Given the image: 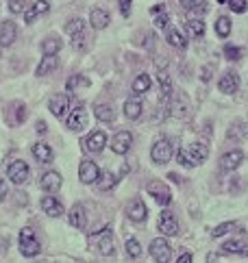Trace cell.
I'll return each instance as SVG.
<instances>
[{
    "label": "cell",
    "mask_w": 248,
    "mask_h": 263,
    "mask_svg": "<svg viewBox=\"0 0 248 263\" xmlns=\"http://www.w3.org/2000/svg\"><path fill=\"white\" fill-rule=\"evenodd\" d=\"M209 157V148H207V143H192V146H187L185 150H179L177 152V161L181 165H185V167H196V165H201L205 163Z\"/></svg>",
    "instance_id": "cell-1"
},
{
    "label": "cell",
    "mask_w": 248,
    "mask_h": 263,
    "mask_svg": "<svg viewBox=\"0 0 248 263\" xmlns=\"http://www.w3.org/2000/svg\"><path fill=\"white\" fill-rule=\"evenodd\" d=\"M39 242H37V235H35V231L31 226H24L20 231V253L26 257V259H31V257H37L39 255Z\"/></svg>",
    "instance_id": "cell-2"
},
{
    "label": "cell",
    "mask_w": 248,
    "mask_h": 263,
    "mask_svg": "<svg viewBox=\"0 0 248 263\" xmlns=\"http://www.w3.org/2000/svg\"><path fill=\"white\" fill-rule=\"evenodd\" d=\"M172 154H174L172 143L168 139H157L153 150H150V157H153V161H155V163H159V165H166L168 161L172 159Z\"/></svg>",
    "instance_id": "cell-3"
},
{
    "label": "cell",
    "mask_w": 248,
    "mask_h": 263,
    "mask_svg": "<svg viewBox=\"0 0 248 263\" xmlns=\"http://www.w3.org/2000/svg\"><path fill=\"white\" fill-rule=\"evenodd\" d=\"M146 191L153 198L159 202L161 207H168L170 205V200H172V194H170V189H168V185L166 183H161V181H150L146 185Z\"/></svg>",
    "instance_id": "cell-4"
},
{
    "label": "cell",
    "mask_w": 248,
    "mask_h": 263,
    "mask_svg": "<svg viewBox=\"0 0 248 263\" xmlns=\"http://www.w3.org/2000/svg\"><path fill=\"white\" fill-rule=\"evenodd\" d=\"M150 257H153L155 261H159V263H168L172 259L170 244H168L166 239H155V242L150 244Z\"/></svg>",
    "instance_id": "cell-5"
},
{
    "label": "cell",
    "mask_w": 248,
    "mask_h": 263,
    "mask_svg": "<svg viewBox=\"0 0 248 263\" xmlns=\"http://www.w3.org/2000/svg\"><path fill=\"white\" fill-rule=\"evenodd\" d=\"M98 176H100V170L94 161H89V159L81 161V165H78V178H81V183L92 185V183L98 181Z\"/></svg>",
    "instance_id": "cell-6"
},
{
    "label": "cell",
    "mask_w": 248,
    "mask_h": 263,
    "mask_svg": "<svg viewBox=\"0 0 248 263\" xmlns=\"http://www.w3.org/2000/svg\"><path fill=\"white\" fill-rule=\"evenodd\" d=\"M159 231L163 233L166 237H172V235H177L179 233V220H177V215H174L172 211H161L159 215Z\"/></svg>",
    "instance_id": "cell-7"
},
{
    "label": "cell",
    "mask_w": 248,
    "mask_h": 263,
    "mask_svg": "<svg viewBox=\"0 0 248 263\" xmlns=\"http://www.w3.org/2000/svg\"><path fill=\"white\" fill-rule=\"evenodd\" d=\"M131 146H133V135L129 133V131H118V133L113 135L111 150L116 154H126L131 150Z\"/></svg>",
    "instance_id": "cell-8"
},
{
    "label": "cell",
    "mask_w": 248,
    "mask_h": 263,
    "mask_svg": "<svg viewBox=\"0 0 248 263\" xmlns=\"http://www.w3.org/2000/svg\"><path fill=\"white\" fill-rule=\"evenodd\" d=\"M7 176H9V181L11 183H15V185H22V183H26V178H28V165L24 163V161H13V163L9 165V170H7Z\"/></svg>",
    "instance_id": "cell-9"
},
{
    "label": "cell",
    "mask_w": 248,
    "mask_h": 263,
    "mask_svg": "<svg viewBox=\"0 0 248 263\" xmlns=\"http://www.w3.org/2000/svg\"><path fill=\"white\" fill-rule=\"evenodd\" d=\"M105 146H107V135L102 133V131H94V133H89L85 139H83V148H85L87 152H100Z\"/></svg>",
    "instance_id": "cell-10"
},
{
    "label": "cell",
    "mask_w": 248,
    "mask_h": 263,
    "mask_svg": "<svg viewBox=\"0 0 248 263\" xmlns=\"http://www.w3.org/2000/svg\"><path fill=\"white\" fill-rule=\"evenodd\" d=\"M87 124V111L83 109V107H76V109H72V113L68 116V120H65V127H68L70 131H83Z\"/></svg>",
    "instance_id": "cell-11"
},
{
    "label": "cell",
    "mask_w": 248,
    "mask_h": 263,
    "mask_svg": "<svg viewBox=\"0 0 248 263\" xmlns=\"http://www.w3.org/2000/svg\"><path fill=\"white\" fill-rule=\"evenodd\" d=\"M92 237H98V253L105 255V257H111L113 253H116V246H113V235L111 231L105 229L100 233H94Z\"/></svg>",
    "instance_id": "cell-12"
},
{
    "label": "cell",
    "mask_w": 248,
    "mask_h": 263,
    "mask_svg": "<svg viewBox=\"0 0 248 263\" xmlns=\"http://www.w3.org/2000/svg\"><path fill=\"white\" fill-rule=\"evenodd\" d=\"M61 183H63L61 174H59V172H54V170H50V172H46V174L41 176L39 187L44 189V191H48V194H54V191L61 189Z\"/></svg>",
    "instance_id": "cell-13"
},
{
    "label": "cell",
    "mask_w": 248,
    "mask_h": 263,
    "mask_svg": "<svg viewBox=\"0 0 248 263\" xmlns=\"http://www.w3.org/2000/svg\"><path fill=\"white\" fill-rule=\"evenodd\" d=\"M126 215H129V220H133V222H144L146 220V205L142 202V198H133L129 205H126Z\"/></svg>",
    "instance_id": "cell-14"
},
{
    "label": "cell",
    "mask_w": 248,
    "mask_h": 263,
    "mask_svg": "<svg viewBox=\"0 0 248 263\" xmlns=\"http://www.w3.org/2000/svg\"><path fill=\"white\" fill-rule=\"evenodd\" d=\"M242 161H244V152L242 150H231V152H225L220 159V167L225 172H233L235 167L242 165Z\"/></svg>",
    "instance_id": "cell-15"
},
{
    "label": "cell",
    "mask_w": 248,
    "mask_h": 263,
    "mask_svg": "<svg viewBox=\"0 0 248 263\" xmlns=\"http://www.w3.org/2000/svg\"><path fill=\"white\" fill-rule=\"evenodd\" d=\"M17 37V26H15V22H2V26H0V46L2 48H9L11 44L15 41Z\"/></svg>",
    "instance_id": "cell-16"
},
{
    "label": "cell",
    "mask_w": 248,
    "mask_h": 263,
    "mask_svg": "<svg viewBox=\"0 0 248 263\" xmlns=\"http://www.w3.org/2000/svg\"><path fill=\"white\" fill-rule=\"evenodd\" d=\"M70 107V98L65 94H57L50 98V103H48V109H50V113L54 118H61L65 111H68Z\"/></svg>",
    "instance_id": "cell-17"
},
{
    "label": "cell",
    "mask_w": 248,
    "mask_h": 263,
    "mask_svg": "<svg viewBox=\"0 0 248 263\" xmlns=\"http://www.w3.org/2000/svg\"><path fill=\"white\" fill-rule=\"evenodd\" d=\"M41 209H44V213L50 215V218H61L65 211L63 205L54 198V196H44V198H41Z\"/></svg>",
    "instance_id": "cell-18"
},
{
    "label": "cell",
    "mask_w": 248,
    "mask_h": 263,
    "mask_svg": "<svg viewBox=\"0 0 248 263\" xmlns=\"http://www.w3.org/2000/svg\"><path fill=\"white\" fill-rule=\"evenodd\" d=\"M240 87V76L235 74V72L229 70L225 76L220 79V83H218V89H220L222 94H235Z\"/></svg>",
    "instance_id": "cell-19"
},
{
    "label": "cell",
    "mask_w": 248,
    "mask_h": 263,
    "mask_svg": "<svg viewBox=\"0 0 248 263\" xmlns=\"http://www.w3.org/2000/svg\"><path fill=\"white\" fill-rule=\"evenodd\" d=\"M24 120H26V107H24L22 103H11L9 113H7L9 127H17V124H22Z\"/></svg>",
    "instance_id": "cell-20"
},
{
    "label": "cell",
    "mask_w": 248,
    "mask_h": 263,
    "mask_svg": "<svg viewBox=\"0 0 248 263\" xmlns=\"http://www.w3.org/2000/svg\"><path fill=\"white\" fill-rule=\"evenodd\" d=\"M31 150H33V157H35V161H37V163H50V161L54 159L52 148L48 146V143H44V141H37L31 148Z\"/></svg>",
    "instance_id": "cell-21"
},
{
    "label": "cell",
    "mask_w": 248,
    "mask_h": 263,
    "mask_svg": "<svg viewBox=\"0 0 248 263\" xmlns=\"http://www.w3.org/2000/svg\"><path fill=\"white\" fill-rule=\"evenodd\" d=\"M68 220H70V224L74 226V229H85V224H87L85 207H83V205H74V207L70 209V213H68Z\"/></svg>",
    "instance_id": "cell-22"
},
{
    "label": "cell",
    "mask_w": 248,
    "mask_h": 263,
    "mask_svg": "<svg viewBox=\"0 0 248 263\" xmlns=\"http://www.w3.org/2000/svg\"><path fill=\"white\" fill-rule=\"evenodd\" d=\"M48 11H50V2H48V0H37V2H35L33 7L26 11V15H24V22H26V24H33L39 15L48 13Z\"/></svg>",
    "instance_id": "cell-23"
},
{
    "label": "cell",
    "mask_w": 248,
    "mask_h": 263,
    "mask_svg": "<svg viewBox=\"0 0 248 263\" xmlns=\"http://www.w3.org/2000/svg\"><path fill=\"white\" fill-rule=\"evenodd\" d=\"M166 39H168V44L174 46V48H179V50H185L187 48V39H185V35L179 31L177 26H170L166 31Z\"/></svg>",
    "instance_id": "cell-24"
},
{
    "label": "cell",
    "mask_w": 248,
    "mask_h": 263,
    "mask_svg": "<svg viewBox=\"0 0 248 263\" xmlns=\"http://www.w3.org/2000/svg\"><path fill=\"white\" fill-rule=\"evenodd\" d=\"M57 68H59L57 55H44V59H41V63L37 65V72H35V74H37V76H46V74H50V72H54Z\"/></svg>",
    "instance_id": "cell-25"
},
{
    "label": "cell",
    "mask_w": 248,
    "mask_h": 263,
    "mask_svg": "<svg viewBox=\"0 0 248 263\" xmlns=\"http://www.w3.org/2000/svg\"><path fill=\"white\" fill-rule=\"evenodd\" d=\"M157 81H159V85H161V98L168 100L172 96V79H170V74H168L163 68L161 70L157 68Z\"/></svg>",
    "instance_id": "cell-26"
},
{
    "label": "cell",
    "mask_w": 248,
    "mask_h": 263,
    "mask_svg": "<svg viewBox=\"0 0 248 263\" xmlns=\"http://www.w3.org/2000/svg\"><path fill=\"white\" fill-rule=\"evenodd\" d=\"M89 24H92L96 31H102V28L109 26V13L102 9H92V13H89Z\"/></svg>",
    "instance_id": "cell-27"
},
{
    "label": "cell",
    "mask_w": 248,
    "mask_h": 263,
    "mask_svg": "<svg viewBox=\"0 0 248 263\" xmlns=\"http://www.w3.org/2000/svg\"><path fill=\"white\" fill-rule=\"evenodd\" d=\"M94 116L96 120H100V122H105V124H111L113 120H116V111H113V107L111 105H96L94 107Z\"/></svg>",
    "instance_id": "cell-28"
},
{
    "label": "cell",
    "mask_w": 248,
    "mask_h": 263,
    "mask_svg": "<svg viewBox=\"0 0 248 263\" xmlns=\"http://www.w3.org/2000/svg\"><path fill=\"white\" fill-rule=\"evenodd\" d=\"M85 28H87V24H85V20H81V17H74V20H70L65 24V33L70 35V39H76V37H81V35H85Z\"/></svg>",
    "instance_id": "cell-29"
},
{
    "label": "cell",
    "mask_w": 248,
    "mask_h": 263,
    "mask_svg": "<svg viewBox=\"0 0 248 263\" xmlns=\"http://www.w3.org/2000/svg\"><path fill=\"white\" fill-rule=\"evenodd\" d=\"M142 109H144V105H142V100L140 98H131V100H126L124 103V116L129 118V120H137L142 116Z\"/></svg>",
    "instance_id": "cell-30"
},
{
    "label": "cell",
    "mask_w": 248,
    "mask_h": 263,
    "mask_svg": "<svg viewBox=\"0 0 248 263\" xmlns=\"http://www.w3.org/2000/svg\"><path fill=\"white\" fill-rule=\"evenodd\" d=\"M63 48V41L57 37V35H50V37H46L41 41V50H44V55H57L59 50Z\"/></svg>",
    "instance_id": "cell-31"
},
{
    "label": "cell",
    "mask_w": 248,
    "mask_h": 263,
    "mask_svg": "<svg viewBox=\"0 0 248 263\" xmlns=\"http://www.w3.org/2000/svg\"><path fill=\"white\" fill-rule=\"evenodd\" d=\"M170 113H172L174 118H187V113H190V103H187L185 96H179V103L174 100Z\"/></svg>",
    "instance_id": "cell-32"
},
{
    "label": "cell",
    "mask_w": 248,
    "mask_h": 263,
    "mask_svg": "<svg viewBox=\"0 0 248 263\" xmlns=\"http://www.w3.org/2000/svg\"><path fill=\"white\" fill-rule=\"evenodd\" d=\"M98 187L102 191H109V189H113L116 187V183H118V176L113 174V172H100V176H98Z\"/></svg>",
    "instance_id": "cell-33"
},
{
    "label": "cell",
    "mask_w": 248,
    "mask_h": 263,
    "mask_svg": "<svg viewBox=\"0 0 248 263\" xmlns=\"http://www.w3.org/2000/svg\"><path fill=\"white\" fill-rule=\"evenodd\" d=\"M222 253L227 255H242L244 253V239H229L222 244Z\"/></svg>",
    "instance_id": "cell-34"
},
{
    "label": "cell",
    "mask_w": 248,
    "mask_h": 263,
    "mask_svg": "<svg viewBox=\"0 0 248 263\" xmlns=\"http://www.w3.org/2000/svg\"><path fill=\"white\" fill-rule=\"evenodd\" d=\"M185 31L190 33V37H203L205 35V22L203 20H187Z\"/></svg>",
    "instance_id": "cell-35"
},
{
    "label": "cell",
    "mask_w": 248,
    "mask_h": 263,
    "mask_svg": "<svg viewBox=\"0 0 248 263\" xmlns=\"http://www.w3.org/2000/svg\"><path fill=\"white\" fill-rule=\"evenodd\" d=\"M150 89V76L148 74H140L133 81V94H146Z\"/></svg>",
    "instance_id": "cell-36"
},
{
    "label": "cell",
    "mask_w": 248,
    "mask_h": 263,
    "mask_svg": "<svg viewBox=\"0 0 248 263\" xmlns=\"http://www.w3.org/2000/svg\"><path fill=\"white\" fill-rule=\"evenodd\" d=\"M78 87H89V79H85V76H78V74L70 76L68 83H65V89H68V92H76Z\"/></svg>",
    "instance_id": "cell-37"
},
{
    "label": "cell",
    "mask_w": 248,
    "mask_h": 263,
    "mask_svg": "<svg viewBox=\"0 0 248 263\" xmlns=\"http://www.w3.org/2000/svg\"><path fill=\"white\" fill-rule=\"evenodd\" d=\"M216 33H218V37H229V33H231V20H229L227 15L218 17V22H216Z\"/></svg>",
    "instance_id": "cell-38"
},
{
    "label": "cell",
    "mask_w": 248,
    "mask_h": 263,
    "mask_svg": "<svg viewBox=\"0 0 248 263\" xmlns=\"http://www.w3.org/2000/svg\"><path fill=\"white\" fill-rule=\"evenodd\" d=\"M246 131H248V127L244 122H235L233 127L227 131V137L229 139H242V137H246Z\"/></svg>",
    "instance_id": "cell-39"
},
{
    "label": "cell",
    "mask_w": 248,
    "mask_h": 263,
    "mask_svg": "<svg viewBox=\"0 0 248 263\" xmlns=\"http://www.w3.org/2000/svg\"><path fill=\"white\" fill-rule=\"evenodd\" d=\"M126 255L131 257V259H137V257H142V244L137 242V239H129L126 242Z\"/></svg>",
    "instance_id": "cell-40"
},
{
    "label": "cell",
    "mask_w": 248,
    "mask_h": 263,
    "mask_svg": "<svg viewBox=\"0 0 248 263\" xmlns=\"http://www.w3.org/2000/svg\"><path fill=\"white\" fill-rule=\"evenodd\" d=\"M242 55H244V50L240 46H225V57L229 61H240Z\"/></svg>",
    "instance_id": "cell-41"
},
{
    "label": "cell",
    "mask_w": 248,
    "mask_h": 263,
    "mask_svg": "<svg viewBox=\"0 0 248 263\" xmlns=\"http://www.w3.org/2000/svg\"><path fill=\"white\" fill-rule=\"evenodd\" d=\"M235 229H238V226H235V222H225V224L216 226V229L211 231V237H222V235H227V233H231Z\"/></svg>",
    "instance_id": "cell-42"
},
{
    "label": "cell",
    "mask_w": 248,
    "mask_h": 263,
    "mask_svg": "<svg viewBox=\"0 0 248 263\" xmlns=\"http://www.w3.org/2000/svg\"><path fill=\"white\" fill-rule=\"evenodd\" d=\"M28 2H31V0H9V11L11 13H22V11L28 7Z\"/></svg>",
    "instance_id": "cell-43"
},
{
    "label": "cell",
    "mask_w": 248,
    "mask_h": 263,
    "mask_svg": "<svg viewBox=\"0 0 248 263\" xmlns=\"http://www.w3.org/2000/svg\"><path fill=\"white\" fill-rule=\"evenodd\" d=\"M179 2L190 11H198V9H205V2H207V0H179Z\"/></svg>",
    "instance_id": "cell-44"
},
{
    "label": "cell",
    "mask_w": 248,
    "mask_h": 263,
    "mask_svg": "<svg viewBox=\"0 0 248 263\" xmlns=\"http://www.w3.org/2000/svg\"><path fill=\"white\" fill-rule=\"evenodd\" d=\"M229 7H231V11H235V13H246L248 9V2L246 0H227Z\"/></svg>",
    "instance_id": "cell-45"
},
{
    "label": "cell",
    "mask_w": 248,
    "mask_h": 263,
    "mask_svg": "<svg viewBox=\"0 0 248 263\" xmlns=\"http://www.w3.org/2000/svg\"><path fill=\"white\" fill-rule=\"evenodd\" d=\"M168 20H170V17H168L166 9L159 11V15L155 13V26H157V28H166V26H168Z\"/></svg>",
    "instance_id": "cell-46"
},
{
    "label": "cell",
    "mask_w": 248,
    "mask_h": 263,
    "mask_svg": "<svg viewBox=\"0 0 248 263\" xmlns=\"http://www.w3.org/2000/svg\"><path fill=\"white\" fill-rule=\"evenodd\" d=\"M131 2L133 0H120V13H122L124 17L131 15Z\"/></svg>",
    "instance_id": "cell-47"
},
{
    "label": "cell",
    "mask_w": 248,
    "mask_h": 263,
    "mask_svg": "<svg viewBox=\"0 0 248 263\" xmlns=\"http://www.w3.org/2000/svg\"><path fill=\"white\" fill-rule=\"evenodd\" d=\"M211 74H214V72H211L209 65H205V68L201 70V79H203L205 83H209V81H211Z\"/></svg>",
    "instance_id": "cell-48"
},
{
    "label": "cell",
    "mask_w": 248,
    "mask_h": 263,
    "mask_svg": "<svg viewBox=\"0 0 248 263\" xmlns=\"http://www.w3.org/2000/svg\"><path fill=\"white\" fill-rule=\"evenodd\" d=\"M4 198H7V183L0 178V202H2Z\"/></svg>",
    "instance_id": "cell-49"
},
{
    "label": "cell",
    "mask_w": 248,
    "mask_h": 263,
    "mask_svg": "<svg viewBox=\"0 0 248 263\" xmlns=\"http://www.w3.org/2000/svg\"><path fill=\"white\" fill-rule=\"evenodd\" d=\"M192 259H194V257H192L190 253H183V255H179V263H187V261H192Z\"/></svg>",
    "instance_id": "cell-50"
},
{
    "label": "cell",
    "mask_w": 248,
    "mask_h": 263,
    "mask_svg": "<svg viewBox=\"0 0 248 263\" xmlns=\"http://www.w3.org/2000/svg\"><path fill=\"white\" fill-rule=\"evenodd\" d=\"M37 131L39 133H46V122H37Z\"/></svg>",
    "instance_id": "cell-51"
},
{
    "label": "cell",
    "mask_w": 248,
    "mask_h": 263,
    "mask_svg": "<svg viewBox=\"0 0 248 263\" xmlns=\"http://www.w3.org/2000/svg\"><path fill=\"white\" fill-rule=\"evenodd\" d=\"M242 255H246V259H248V239L244 242V253H242Z\"/></svg>",
    "instance_id": "cell-52"
},
{
    "label": "cell",
    "mask_w": 248,
    "mask_h": 263,
    "mask_svg": "<svg viewBox=\"0 0 248 263\" xmlns=\"http://www.w3.org/2000/svg\"><path fill=\"white\" fill-rule=\"evenodd\" d=\"M218 2H220V4H225V2H227V0H218Z\"/></svg>",
    "instance_id": "cell-53"
}]
</instances>
